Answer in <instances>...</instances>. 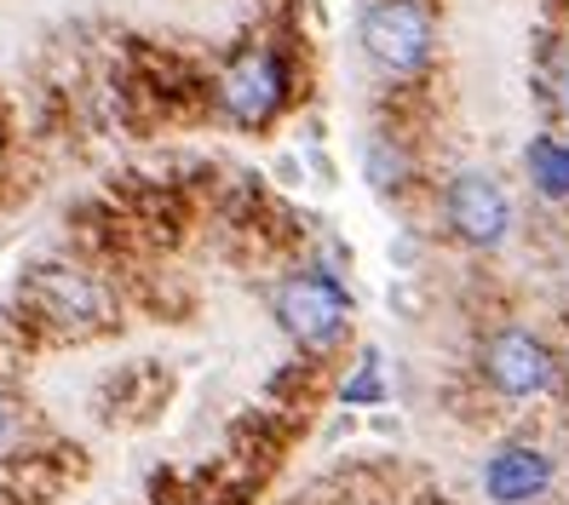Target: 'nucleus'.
I'll use <instances>...</instances> for the list:
<instances>
[{
  "label": "nucleus",
  "mask_w": 569,
  "mask_h": 505,
  "mask_svg": "<svg viewBox=\"0 0 569 505\" xmlns=\"http://www.w3.org/2000/svg\"><path fill=\"white\" fill-rule=\"evenodd\" d=\"M271 305H277V322L293 345H306V351H333L346 340V327H351V293L346 282L333 276V271H288L271 293Z\"/></svg>",
  "instance_id": "nucleus-1"
},
{
  "label": "nucleus",
  "mask_w": 569,
  "mask_h": 505,
  "mask_svg": "<svg viewBox=\"0 0 569 505\" xmlns=\"http://www.w3.org/2000/svg\"><path fill=\"white\" fill-rule=\"evenodd\" d=\"M431 47H438V23L426 0H368L362 7V52L386 75H420L431 63Z\"/></svg>",
  "instance_id": "nucleus-2"
},
{
  "label": "nucleus",
  "mask_w": 569,
  "mask_h": 505,
  "mask_svg": "<svg viewBox=\"0 0 569 505\" xmlns=\"http://www.w3.org/2000/svg\"><path fill=\"white\" fill-rule=\"evenodd\" d=\"M29 299H36V311L63 327V333H92V327H110L116 322V299L110 287L98 282L92 271L81 264H36V276H29Z\"/></svg>",
  "instance_id": "nucleus-3"
},
{
  "label": "nucleus",
  "mask_w": 569,
  "mask_h": 505,
  "mask_svg": "<svg viewBox=\"0 0 569 505\" xmlns=\"http://www.w3.org/2000/svg\"><path fill=\"white\" fill-rule=\"evenodd\" d=\"M288 104V63L271 47H248L219 81V110L237 127H271Z\"/></svg>",
  "instance_id": "nucleus-4"
},
{
  "label": "nucleus",
  "mask_w": 569,
  "mask_h": 505,
  "mask_svg": "<svg viewBox=\"0 0 569 505\" xmlns=\"http://www.w3.org/2000/svg\"><path fill=\"white\" fill-rule=\"evenodd\" d=\"M483 380L500 396H518V402L541 396L558 380V356L535 340L529 327H500V333H489V345H483Z\"/></svg>",
  "instance_id": "nucleus-5"
},
{
  "label": "nucleus",
  "mask_w": 569,
  "mask_h": 505,
  "mask_svg": "<svg viewBox=\"0 0 569 505\" xmlns=\"http://www.w3.org/2000/svg\"><path fill=\"white\" fill-rule=\"evenodd\" d=\"M443 219L466 248H500L512 230V201L489 173H455L443 190Z\"/></svg>",
  "instance_id": "nucleus-6"
},
{
  "label": "nucleus",
  "mask_w": 569,
  "mask_h": 505,
  "mask_svg": "<svg viewBox=\"0 0 569 505\" xmlns=\"http://www.w3.org/2000/svg\"><path fill=\"white\" fill-rule=\"evenodd\" d=\"M547 488H552V459L541 448H529V443L495 448L489 465H483V494L495 505H529V499H541Z\"/></svg>",
  "instance_id": "nucleus-7"
},
{
  "label": "nucleus",
  "mask_w": 569,
  "mask_h": 505,
  "mask_svg": "<svg viewBox=\"0 0 569 505\" xmlns=\"http://www.w3.org/2000/svg\"><path fill=\"white\" fill-rule=\"evenodd\" d=\"M523 173H529V184L541 190L547 201H569V139H558V132H541V139H529V150H523Z\"/></svg>",
  "instance_id": "nucleus-8"
},
{
  "label": "nucleus",
  "mask_w": 569,
  "mask_h": 505,
  "mask_svg": "<svg viewBox=\"0 0 569 505\" xmlns=\"http://www.w3.org/2000/svg\"><path fill=\"white\" fill-rule=\"evenodd\" d=\"M541 92H547V104L569 121V36L547 41V52H541Z\"/></svg>",
  "instance_id": "nucleus-9"
},
{
  "label": "nucleus",
  "mask_w": 569,
  "mask_h": 505,
  "mask_svg": "<svg viewBox=\"0 0 569 505\" xmlns=\"http://www.w3.org/2000/svg\"><path fill=\"white\" fill-rule=\"evenodd\" d=\"M362 166H368V184H375V190H386V195L403 190V173H409V166H403V155H397V144L386 139V132H380L375 144H368Z\"/></svg>",
  "instance_id": "nucleus-10"
},
{
  "label": "nucleus",
  "mask_w": 569,
  "mask_h": 505,
  "mask_svg": "<svg viewBox=\"0 0 569 505\" xmlns=\"http://www.w3.org/2000/svg\"><path fill=\"white\" fill-rule=\"evenodd\" d=\"M386 396V380H380V356H362V367L346 380V391H340V402L346 408H357V402H380Z\"/></svg>",
  "instance_id": "nucleus-11"
},
{
  "label": "nucleus",
  "mask_w": 569,
  "mask_h": 505,
  "mask_svg": "<svg viewBox=\"0 0 569 505\" xmlns=\"http://www.w3.org/2000/svg\"><path fill=\"white\" fill-rule=\"evenodd\" d=\"M18 436H23V408H18L12 391H0V459L18 448Z\"/></svg>",
  "instance_id": "nucleus-12"
}]
</instances>
